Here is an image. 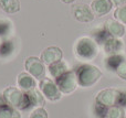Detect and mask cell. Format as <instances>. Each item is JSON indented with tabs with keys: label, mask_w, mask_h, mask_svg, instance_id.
I'll return each mask as SVG.
<instances>
[{
	"label": "cell",
	"mask_w": 126,
	"mask_h": 118,
	"mask_svg": "<svg viewBox=\"0 0 126 118\" xmlns=\"http://www.w3.org/2000/svg\"><path fill=\"white\" fill-rule=\"evenodd\" d=\"M20 113L18 109L10 106L6 101L3 96L0 95V118H20Z\"/></svg>",
	"instance_id": "obj_14"
},
{
	"label": "cell",
	"mask_w": 126,
	"mask_h": 118,
	"mask_svg": "<svg viewBox=\"0 0 126 118\" xmlns=\"http://www.w3.org/2000/svg\"><path fill=\"white\" fill-rule=\"evenodd\" d=\"M67 65L66 63H65L64 61H59V62H55V63L53 64H50L49 65V72H50V74L52 75L54 79H57V77L61 76L62 74H64L65 72H67Z\"/></svg>",
	"instance_id": "obj_16"
},
{
	"label": "cell",
	"mask_w": 126,
	"mask_h": 118,
	"mask_svg": "<svg viewBox=\"0 0 126 118\" xmlns=\"http://www.w3.org/2000/svg\"><path fill=\"white\" fill-rule=\"evenodd\" d=\"M63 52L60 48L58 46H49V48L44 49L41 53V61L44 64H53L55 62H59L62 60Z\"/></svg>",
	"instance_id": "obj_10"
},
{
	"label": "cell",
	"mask_w": 126,
	"mask_h": 118,
	"mask_svg": "<svg viewBox=\"0 0 126 118\" xmlns=\"http://www.w3.org/2000/svg\"><path fill=\"white\" fill-rule=\"evenodd\" d=\"M29 96V99H30V104H31V107H35V106H39V107H42V105L44 104V98H43V94L34 90L32 91H29L27 92Z\"/></svg>",
	"instance_id": "obj_18"
},
{
	"label": "cell",
	"mask_w": 126,
	"mask_h": 118,
	"mask_svg": "<svg viewBox=\"0 0 126 118\" xmlns=\"http://www.w3.org/2000/svg\"><path fill=\"white\" fill-rule=\"evenodd\" d=\"M61 1L63 2V3H72V2H74L75 1V0H61Z\"/></svg>",
	"instance_id": "obj_23"
},
{
	"label": "cell",
	"mask_w": 126,
	"mask_h": 118,
	"mask_svg": "<svg viewBox=\"0 0 126 118\" xmlns=\"http://www.w3.org/2000/svg\"><path fill=\"white\" fill-rule=\"evenodd\" d=\"M75 75L79 85L82 87H90L100 79V77L102 76V72L95 65L83 64L75 70Z\"/></svg>",
	"instance_id": "obj_2"
},
{
	"label": "cell",
	"mask_w": 126,
	"mask_h": 118,
	"mask_svg": "<svg viewBox=\"0 0 126 118\" xmlns=\"http://www.w3.org/2000/svg\"><path fill=\"white\" fill-rule=\"evenodd\" d=\"M0 9L7 13H16L20 10L19 0H0Z\"/></svg>",
	"instance_id": "obj_17"
},
{
	"label": "cell",
	"mask_w": 126,
	"mask_h": 118,
	"mask_svg": "<svg viewBox=\"0 0 126 118\" xmlns=\"http://www.w3.org/2000/svg\"><path fill=\"white\" fill-rule=\"evenodd\" d=\"M112 7H113L112 0H93L91 3V9L96 17L107 14L112 10Z\"/></svg>",
	"instance_id": "obj_12"
},
{
	"label": "cell",
	"mask_w": 126,
	"mask_h": 118,
	"mask_svg": "<svg viewBox=\"0 0 126 118\" xmlns=\"http://www.w3.org/2000/svg\"><path fill=\"white\" fill-rule=\"evenodd\" d=\"M114 17L117 20H120L122 23L126 24V4L122 7H117V9L114 11Z\"/></svg>",
	"instance_id": "obj_20"
},
{
	"label": "cell",
	"mask_w": 126,
	"mask_h": 118,
	"mask_svg": "<svg viewBox=\"0 0 126 118\" xmlns=\"http://www.w3.org/2000/svg\"><path fill=\"white\" fill-rule=\"evenodd\" d=\"M17 83H18V86L21 88V91H23L26 93L29 92V91L34 90L35 86H37L34 79H32V76L29 73H26V72H22L18 75Z\"/></svg>",
	"instance_id": "obj_13"
},
{
	"label": "cell",
	"mask_w": 126,
	"mask_h": 118,
	"mask_svg": "<svg viewBox=\"0 0 126 118\" xmlns=\"http://www.w3.org/2000/svg\"><path fill=\"white\" fill-rule=\"evenodd\" d=\"M55 84L58 85L59 90L61 93L64 94H70L73 91H75L78 84V79H76L75 71H67L61 76L55 79Z\"/></svg>",
	"instance_id": "obj_5"
},
{
	"label": "cell",
	"mask_w": 126,
	"mask_h": 118,
	"mask_svg": "<svg viewBox=\"0 0 126 118\" xmlns=\"http://www.w3.org/2000/svg\"><path fill=\"white\" fill-rule=\"evenodd\" d=\"M30 118H48V113L44 108L38 107L37 109H34L31 113Z\"/></svg>",
	"instance_id": "obj_21"
},
{
	"label": "cell",
	"mask_w": 126,
	"mask_h": 118,
	"mask_svg": "<svg viewBox=\"0 0 126 118\" xmlns=\"http://www.w3.org/2000/svg\"><path fill=\"white\" fill-rule=\"evenodd\" d=\"M113 4H115L116 7H122L126 4V0H112Z\"/></svg>",
	"instance_id": "obj_22"
},
{
	"label": "cell",
	"mask_w": 126,
	"mask_h": 118,
	"mask_svg": "<svg viewBox=\"0 0 126 118\" xmlns=\"http://www.w3.org/2000/svg\"><path fill=\"white\" fill-rule=\"evenodd\" d=\"M103 30H104L110 37H114V38H122L125 33L124 26L121 24V22L116 21V20H112V19L106 20Z\"/></svg>",
	"instance_id": "obj_11"
},
{
	"label": "cell",
	"mask_w": 126,
	"mask_h": 118,
	"mask_svg": "<svg viewBox=\"0 0 126 118\" xmlns=\"http://www.w3.org/2000/svg\"><path fill=\"white\" fill-rule=\"evenodd\" d=\"M75 53L80 59L92 60L97 55V45L90 38H82L75 45Z\"/></svg>",
	"instance_id": "obj_4"
},
{
	"label": "cell",
	"mask_w": 126,
	"mask_h": 118,
	"mask_svg": "<svg viewBox=\"0 0 126 118\" xmlns=\"http://www.w3.org/2000/svg\"><path fill=\"white\" fill-rule=\"evenodd\" d=\"M103 45H104L105 52L111 55H114L116 52L122 50L123 48L122 41H120L117 38H114V37H109L103 42Z\"/></svg>",
	"instance_id": "obj_15"
},
{
	"label": "cell",
	"mask_w": 126,
	"mask_h": 118,
	"mask_svg": "<svg viewBox=\"0 0 126 118\" xmlns=\"http://www.w3.org/2000/svg\"><path fill=\"white\" fill-rule=\"evenodd\" d=\"M113 71L121 77L122 79L126 81V59L125 57H121V60L118 61V63L115 65V67L113 68Z\"/></svg>",
	"instance_id": "obj_19"
},
{
	"label": "cell",
	"mask_w": 126,
	"mask_h": 118,
	"mask_svg": "<svg viewBox=\"0 0 126 118\" xmlns=\"http://www.w3.org/2000/svg\"><path fill=\"white\" fill-rule=\"evenodd\" d=\"M26 70L33 77L38 79H42L46 77V66L40 59L35 56H30L26 60Z\"/></svg>",
	"instance_id": "obj_7"
},
{
	"label": "cell",
	"mask_w": 126,
	"mask_h": 118,
	"mask_svg": "<svg viewBox=\"0 0 126 118\" xmlns=\"http://www.w3.org/2000/svg\"><path fill=\"white\" fill-rule=\"evenodd\" d=\"M72 14L74 19L79 22H91L94 20V13L87 4L79 3L73 6Z\"/></svg>",
	"instance_id": "obj_9"
},
{
	"label": "cell",
	"mask_w": 126,
	"mask_h": 118,
	"mask_svg": "<svg viewBox=\"0 0 126 118\" xmlns=\"http://www.w3.org/2000/svg\"><path fill=\"white\" fill-rule=\"evenodd\" d=\"M39 87L42 94H43V96L47 97L49 101L57 102L61 98V91L59 90L55 82H53L52 79H48V77L40 79Z\"/></svg>",
	"instance_id": "obj_6"
},
{
	"label": "cell",
	"mask_w": 126,
	"mask_h": 118,
	"mask_svg": "<svg viewBox=\"0 0 126 118\" xmlns=\"http://www.w3.org/2000/svg\"><path fill=\"white\" fill-rule=\"evenodd\" d=\"M94 109L97 118H124V109L121 106H102L95 104Z\"/></svg>",
	"instance_id": "obj_8"
},
{
	"label": "cell",
	"mask_w": 126,
	"mask_h": 118,
	"mask_svg": "<svg viewBox=\"0 0 126 118\" xmlns=\"http://www.w3.org/2000/svg\"><path fill=\"white\" fill-rule=\"evenodd\" d=\"M2 96H3L4 101L16 109L26 110L31 107L28 94L17 87L6 88L2 93Z\"/></svg>",
	"instance_id": "obj_1"
},
{
	"label": "cell",
	"mask_w": 126,
	"mask_h": 118,
	"mask_svg": "<svg viewBox=\"0 0 126 118\" xmlns=\"http://www.w3.org/2000/svg\"><path fill=\"white\" fill-rule=\"evenodd\" d=\"M122 97L123 92L115 88H106L98 92L95 97V104L102 106H121Z\"/></svg>",
	"instance_id": "obj_3"
}]
</instances>
